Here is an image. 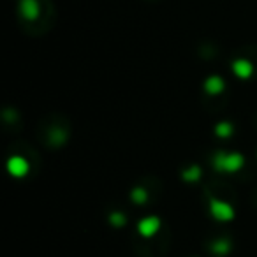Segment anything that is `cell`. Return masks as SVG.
I'll return each mask as SVG.
<instances>
[{
    "mask_svg": "<svg viewBox=\"0 0 257 257\" xmlns=\"http://www.w3.org/2000/svg\"><path fill=\"white\" fill-rule=\"evenodd\" d=\"M140 231L143 232V234H152L154 231H157V220H155V218H148V220L141 222Z\"/></svg>",
    "mask_w": 257,
    "mask_h": 257,
    "instance_id": "6da1fadb",
    "label": "cell"
},
{
    "mask_svg": "<svg viewBox=\"0 0 257 257\" xmlns=\"http://www.w3.org/2000/svg\"><path fill=\"white\" fill-rule=\"evenodd\" d=\"M9 168H11V171L15 173V175H23V173L27 171V164L25 161H22V159H13L11 164H9Z\"/></svg>",
    "mask_w": 257,
    "mask_h": 257,
    "instance_id": "7a4b0ae2",
    "label": "cell"
}]
</instances>
